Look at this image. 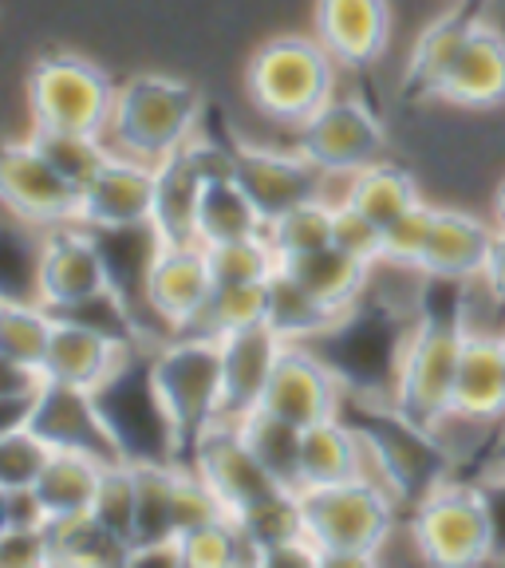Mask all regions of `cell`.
I'll list each match as a JSON object with an SVG mask.
<instances>
[{
	"mask_svg": "<svg viewBox=\"0 0 505 568\" xmlns=\"http://www.w3.org/2000/svg\"><path fill=\"white\" fill-rule=\"evenodd\" d=\"M471 339V281L423 276L418 284V324L403 359L395 403L426 430L443 435L454 407L462 347Z\"/></svg>",
	"mask_w": 505,
	"mask_h": 568,
	"instance_id": "6da1fadb",
	"label": "cell"
},
{
	"mask_svg": "<svg viewBox=\"0 0 505 568\" xmlns=\"http://www.w3.org/2000/svg\"><path fill=\"white\" fill-rule=\"evenodd\" d=\"M418 284H423V276H418ZM415 324L418 288L407 301H391V296H375L367 284L364 296L347 304L309 344L336 372L344 390L367 395V399H395Z\"/></svg>",
	"mask_w": 505,
	"mask_h": 568,
	"instance_id": "7a4b0ae2",
	"label": "cell"
},
{
	"mask_svg": "<svg viewBox=\"0 0 505 568\" xmlns=\"http://www.w3.org/2000/svg\"><path fill=\"white\" fill-rule=\"evenodd\" d=\"M336 415L364 443L367 462L403 509H415L431 489L454 478V454L443 435L418 426L395 399H367L344 390Z\"/></svg>",
	"mask_w": 505,
	"mask_h": 568,
	"instance_id": "3957f363",
	"label": "cell"
},
{
	"mask_svg": "<svg viewBox=\"0 0 505 568\" xmlns=\"http://www.w3.org/2000/svg\"><path fill=\"white\" fill-rule=\"evenodd\" d=\"M151 383L174 438V462L186 466L198 443L222 423V339L174 332L151 352Z\"/></svg>",
	"mask_w": 505,
	"mask_h": 568,
	"instance_id": "277c9868",
	"label": "cell"
},
{
	"mask_svg": "<svg viewBox=\"0 0 505 568\" xmlns=\"http://www.w3.org/2000/svg\"><path fill=\"white\" fill-rule=\"evenodd\" d=\"M400 501L380 478L336 481V486L301 489V525L320 549L324 565H367L380 557L383 541L395 529Z\"/></svg>",
	"mask_w": 505,
	"mask_h": 568,
	"instance_id": "5b68a950",
	"label": "cell"
},
{
	"mask_svg": "<svg viewBox=\"0 0 505 568\" xmlns=\"http://www.w3.org/2000/svg\"><path fill=\"white\" fill-rule=\"evenodd\" d=\"M202 123V95L198 88L170 75H131L119 83L115 106H111V123L103 131V142L111 151L127 159L151 162L159 166L186 142H194V131Z\"/></svg>",
	"mask_w": 505,
	"mask_h": 568,
	"instance_id": "8992f818",
	"label": "cell"
},
{
	"mask_svg": "<svg viewBox=\"0 0 505 568\" xmlns=\"http://www.w3.org/2000/svg\"><path fill=\"white\" fill-rule=\"evenodd\" d=\"M336 68L316 36H276L253 55L245 88L261 115L281 126H301L336 95Z\"/></svg>",
	"mask_w": 505,
	"mask_h": 568,
	"instance_id": "52a82bcc",
	"label": "cell"
},
{
	"mask_svg": "<svg viewBox=\"0 0 505 568\" xmlns=\"http://www.w3.org/2000/svg\"><path fill=\"white\" fill-rule=\"evenodd\" d=\"M119 83L83 55H40L28 71V111L40 131H75L103 139Z\"/></svg>",
	"mask_w": 505,
	"mask_h": 568,
	"instance_id": "ba28073f",
	"label": "cell"
},
{
	"mask_svg": "<svg viewBox=\"0 0 505 568\" xmlns=\"http://www.w3.org/2000/svg\"><path fill=\"white\" fill-rule=\"evenodd\" d=\"M210 139L225 151L230 174L238 178L241 190L253 197V205L261 210L265 225H273L276 217H284V213L296 210V205L324 197L320 190H324L329 174H324L320 166H312L301 151H269V146H253V142L241 139L225 119H213Z\"/></svg>",
	"mask_w": 505,
	"mask_h": 568,
	"instance_id": "9c48e42d",
	"label": "cell"
},
{
	"mask_svg": "<svg viewBox=\"0 0 505 568\" xmlns=\"http://www.w3.org/2000/svg\"><path fill=\"white\" fill-rule=\"evenodd\" d=\"M411 541L431 565H478L489 560V517L474 481L446 478L407 509Z\"/></svg>",
	"mask_w": 505,
	"mask_h": 568,
	"instance_id": "30bf717a",
	"label": "cell"
},
{
	"mask_svg": "<svg viewBox=\"0 0 505 568\" xmlns=\"http://www.w3.org/2000/svg\"><path fill=\"white\" fill-rule=\"evenodd\" d=\"M151 352L154 347H134L123 367L95 387L99 410L127 462H174L170 423L151 383Z\"/></svg>",
	"mask_w": 505,
	"mask_h": 568,
	"instance_id": "8fae6325",
	"label": "cell"
},
{
	"mask_svg": "<svg viewBox=\"0 0 505 568\" xmlns=\"http://www.w3.org/2000/svg\"><path fill=\"white\" fill-rule=\"evenodd\" d=\"M293 131H296V151L329 178L360 174L364 166L380 162L383 151H387L383 119L367 106V99H355V95L347 99L332 95L309 123L293 126Z\"/></svg>",
	"mask_w": 505,
	"mask_h": 568,
	"instance_id": "7c38bea8",
	"label": "cell"
},
{
	"mask_svg": "<svg viewBox=\"0 0 505 568\" xmlns=\"http://www.w3.org/2000/svg\"><path fill=\"white\" fill-rule=\"evenodd\" d=\"M0 197L9 205L12 217L24 225H55L80 222L83 186L71 182L52 159H48L32 139L9 142L0 154Z\"/></svg>",
	"mask_w": 505,
	"mask_h": 568,
	"instance_id": "4fadbf2b",
	"label": "cell"
},
{
	"mask_svg": "<svg viewBox=\"0 0 505 568\" xmlns=\"http://www.w3.org/2000/svg\"><path fill=\"white\" fill-rule=\"evenodd\" d=\"M103 293H111V268L99 237L80 222L55 225L36 257V301L52 312H71Z\"/></svg>",
	"mask_w": 505,
	"mask_h": 568,
	"instance_id": "5bb4252c",
	"label": "cell"
},
{
	"mask_svg": "<svg viewBox=\"0 0 505 568\" xmlns=\"http://www.w3.org/2000/svg\"><path fill=\"white\" fill-rule=\"evenodd\" d=\"M159 190H154L151 230L162 245H190L198 241V197L210 174L230 170V159L213 139H194L159 166Z\"/></svg>",
	"mask_w": 505,
	"mask_h": 568,
	"instance_id": "9a60e30c",
	"label": "cell"
},
{
	"mask_svg": "<svg viewBox=\"0 0 505 568\" xmlns=\"http://www.w3.org/2000/svg\"><path fill=\"white\" fill-rule=\"evenodd\" d=\"M186 466H198V470L210 478V486L222 494L225 509L233 517H249L265 509L269 501H276L281 494H293V489H284L273 474L265 470L257 462V454L249 450L245 435H241V426L233 423H218L210 435L198 443L194 458Z\"/></svg>",
	"mask_w": 505,
	"mask_h": 568,
	"instance_id": "2e32d148",
	"label": "cell"
},
{
	"mask_svg": "<svg viewBox=\"0 0 505 568\" xmlns=\"http://www.w3.org/2000/svg\"><path fill=\"white\" fill-rule=\"evenodd\" d=\"M154 190H159V170L151 162L111 151L103 166L83 182L80 225L95 233L142 230L154 217Z\"/></svg>",
	"mask_w": 505,
	"mask_h": 568,
	"instance_id": "e0dca14e",
	"label": "cell"
},
{
	"mask_svg": "<svg viewBox=\"0 0 505 568\" xmlns=\"http://www.w3.org/2000/svg\"><path fill=\"white\" fill-rule=\"evenodd\" d=\"M24 423L32 426L36 435H44L55 450L91 454V458L107 462V466L111 462H127L91 387H71V383L48 379Z\"/></svg>",
	"mask_w": 505,
	"mask_h": 568,
	"instance_id": "ac0fdd59",
	"label": "cell"
},
{
	"mask_svg": "<svg viewBox=\"0 0 505 568\" xmlns=\"http://www.w3.org/2000/svg\"><path fill=\"white\" fill-rule=\"evenodd\" d=\"M340 399H344V383L312 352V344H284L261 407L309 430V426L336 415Z\"/></svg>",
	"mask_w": 505,
	"mask_h": 568,
	"instance_id": "d6986e66",
	"label": "cell"
},
{
	"mask_svg": "<svg viewBox=\"0 0 505 568\" xmlns=\"http://www.w3.org/2000/svg\"><path fill=\"white\" fill-rule=\"evenodd\" d=\"M210 293L213 273L202 241H190V245H162L159 241L151 268H147V301H151L154 316L170 328V336L194 324Z\"/></svg>",
	"mask_w": 505,
	"mask_h": 568,
	"instance_id": "ffe728a7",
	"label": "cell"
},
{
	"mask_svg": "<svg viewBox=\"0 0 505 568\" xmlns=\"http://www.w3.org/2000/svg\"><path fill=\"white\" fill-rule=\"evenodd\" d=\"M489 0H458V9L438 17L435 24L418 36L415 52L400 75V99L403 103H426V99H443V88L451 80L454 63L462 48L471 40L474 28L486 20Z\"/></svg>",
	"mask_w": 505,
	"mask_h": 568,
	"instance_id": "44dd1931",
	"label": "cell"
},
{
	"mask_svg": "<svg viewBox=\"0 0 505 568\" xmlns=\"http://www.w3.org/2000/svg\"><path fill=\"white\" fill-rule=\"evenodd\" d=\"M281 347L284 339L265 320L222 336V423L238 426L261 407Z\"/></svg>",
	"mask_w": 505,
	"mask_h": 568,
	"instance_id": "7402d4cb",
	"label": "cell"
},
{
	"mask_svg": "<svg viewBox=\"0 0 505 568\" xmlns=\"http://www.w3.org/2000/svg\"><path fill=\"white\" fill-rule=\"evenodd\" d=\"M387 0H316V40L347 71H372L387 52Z\"/></svg>",
	"mask_w": 505,
	"mask_h": 568,
	"instance_id": "603a6c76",
	"label": "cell"
},
{
	"mask_svg": "<svg viewBox=\"0 0 505 568\" xmlns=\"http://www.w3.org/2000/svg\"><path fill=\"white\" fill-rule=\"evenodd\" d=\"M131 352L134 347L115 339L111 332L95 328V324H88L80 316H60L55 312V332L44 359V375L55 383L95 390L123 367V359Z\"/></svg>",
	"mask_w": 505,
	"mask_h": 568,
	"instance_id": "cb8c5ba5",
	"label": "cell"
},
{
	"mask_svg": "<svg viewBox=\"0 0 505 568\" xmlns=\"http://www.w3.org/2000/svg\"><path fill=\"white\" fill-rule=\"evenodd\" d=\"M451 418L494 426L505 418V339L474 332L462 347Z\"/></svg>",
	"mask_w": 505,
	"mask_h": 568,
	"instance_id": "d4e9b609",
	"label": "cell"
},
{
	"mask_svg": "<svg viewBox=\"0 0 505 568\" xmlns=\"http://www.w3.org/2000/svg\"><path fill=\"white\" fill-rule=\"evenodd\" d=\"M494 237L497 225L478 222L462 210H438L418 273L443 276V281H482L494 253Z\"/></svg>",
	"mask_w": 505,
	"mask_h": 568,
	"instance_id": "484cf974",
	"label": "cell"
},
{
	"mask_svg": "<svg viewBox=\"0 0 505 568\" xmlns=\"http://www.w3.org/2000/svg\"><path fill=\"white\" fill-rule=\"evenodd\" d=\"M446 103L458 106H497L505 103V32L482 20L462 48L451 80L443 88Z\"/></svg>",
	"mask_w": 505,
	"mask_h": 568,
	"instance_id": "4316f807",
	"label": "cell"
},
{
	"mask_svg": "<svg viewBox=\"0 0 505 568\" xmlns=\"http://www.w3.org/2000/svg\"><path fill=\"white\" fill-rule=\"evenodd\" d=\"M265 217L253 205V197L241 190V182L222 170V174H210L198 197V241L202 245H222V241H241V237H257L265 233Z\"/></svg>",
	"mask_w": 505,
	"mask_h": 568,
	"instance_id": "83f0119b",
	"label": "cell"
},
{
	"mask_svg": "<svg viewBox=\"0 0 505 568\" xmlns=\"http://www.w3.org/2000/svg\"><path fill=\"white\" fill-rule=\"evenodd\" d=\"M281 265L289 268L309 293H316L320 301L336 312H344L347 304L360 301L375 273L372 261L352 257V253H344L340 245H324V248H316V253H304V257L281 261Z\"/></svg>",
	"mask_w": 505,
	"mask_h": 568,
	"instance_id": "f1b7e54d",
	"label": "cell"
},
{
	"mask_svg": "<svg viewBox=\"0 0 505 568\" xmlns=\"http://www.w3.org/2000/svg\"><path fill=\"white\" fill-rule=\"evenodd\" d=\"M340 312L329 308L316 293H309L289 268H276L265 284V324L284 344H309L329 328Z\"/></svg>",
	"mask_w": 505,
	"mask_h": 568,
	"instance_id": "f546056e",
	"label": "cell"
},
{
	"mask_svg": "<svg viewBox=\"0 0 505 568\" xmlns=\"http://www.w3.org/2000/svg\"><path fill=\"white\" fill-rule=\"evenodd\" d=\"M241 435H245L249 450L257 454V462L281 481L284 489L301 494L304 489V426L289 423V418L273 415V410L257 407L249 418H241Z\"/></svg>",
	"mask_w": 505,
	"mask_h": 568,
	"instance_id": "4dcf8cb0",
	"label": "cell"
},
{
	"mask_svg": "<svg viewBox=\"0 0 505 568\" xmlns=\"http://www.w3.org/2000/svg\"><path fill=\"white\" fill-rule=\"evenodd\" d=\"M364 443L340 415L304 430V489L309 486H336L364 474Z\"/></svg>",
	"mask_w": 505,
	"mask_h": 568,
	"instance_id": "1f68e13d",
	"label": "cell"
},
{
	"mask_svg": "<svg viewBox=\"0 0 505 568\" xmlns=\"http://www.w3.org/2000/svg\"><path fill=\"white\" fill-rule=\"evenodd\" d=\"M103 466H107V462L91 458V454L55 450L52 462L44 466V474L36 478V494L44 497L48 517L91 514V501H95Z\"/></svg>",
	"mask_w": 505,
	"mask_h": 568,
	"instance_id": "d6a6232c",
	"label": "cell"
},
{
	"mask_svg": "<svg viewBox=\"0 0 505 568\" xmlns=\"http://www.w3.org/2000/svg\"><path fill=\"white\" fill-rule=\"evenodd\" d=\"M344 202L355 205L364 217H372L380 230H387L400 213H407L411 205L418 202V186L400 162L380 159V162H372V166L360 170V174H352Z\"/></svg>",
	"mask_w": 505,
	"mask_h": 568,
	"instance_id": "836d02e7",
	"label": "cell"
},
{
	"mask_svg": "<svg viewBox=\"0 0 505 568\" xmlns=\"http://www.w3.org/2000/svg\"><path fill=\"white\" fill-rule=\"evenodd\" d=\"M134 470V545L178 537L174 478L178 462H131Z\"/></svg>",
	"mask_w": 505,
	"mask_h": 568,
	"instance_id": "e575fe53",
	"label": "cell"
},
{
	"mask_svg": "<svg viewBox=\"0 0 505 568\" xmlns=\"http://www.w3.org/2000/svg\"><path fill=\"white\" fill-rule=\"evenodd\" d=\"M55 312L40 301H4L0 304V355L12 367L44 372L48 347H52Z\"/></svg>",
	"mask_w": 505,
	"mask_h": 568,
	"instance_id": "d590c367",
	"label": "cell"
},
{
	"mask_svg": "<svg viewBox=\"0 0 505 568\" xmlns=\"http://www.w3.org/2000/svg\"><path fill=\"white\" fill-rule=\"evenodd\" d=\"M205 257H210L213 288H241V284H265L269 276L281 268L269 233L257 237H241V241H222V245H205Z\"/></svg>",
	"mask_w": 505,
	"mask_h": 568,
	"instance_id": "8d00e7d4",
	"label": "cell"
},
{
	"mask_svg": "<svg viewBox=\"0 0 505 568\" xmlns=\"http://www.w3.org/2000/svg\"><path fill=\"white\" fill-rule=\"evenodd\" d=\"M269 284V281H265ZM265 284H241V288H213L205 308L194 316V324H186L182 332L190 336H210L222 339L249 324L265 320Z\"/></svg>",
	"mask_w": 505,
	"mask_h": 568,
	"instance_id": "74e56055",
	"label": "cell"
},
{
	"mask_svg": "<svg viewBox=\"0 0 505 568\" xmlns=\"http://www.w3.org/2000/svg\"><path fill=\"white\" fill-rule=\"evenodd\" d=\"M269 241H273L276 257H304V253H316V248L332 245L336 237V205H329L324 197L316 202H304L296 210H289L284 217H276L269 225Z\"/></svg>",
	"mask_w": 505,
	"mask_h": 568,
	"instance_id": "f35d334b",
	"label": "cell"
},
{
	"mask_svg": "<svg viewBox=\"0 0 505 568\" xmlns=\"http://www.w3.org/2000/svg\"><path fill=\"white\" fill-rule=\"evenodd\" d=\"M91 517L103 529H111L119 541L134 545V470L131 462H111L103 466L95 501H91Z\"/></svg>",
	"mask_w": 505,
	"mask_h": 568,
	"instance_id": "ab89813d",
	"label": "cell"
},
{
	"mask_svg": "<svg viewBox=\"0 0 505 568\" xmlns=\"http://www.w3.org/2000/svg\"><path fill=\"white\" fill-rule=\"evenodd\" d=\"M55 446L44 435H36L32 426H4L0 438V486H36V478L44 474L52 462Z\"/></svg>",
	"mask_w": 505,
	"mask_h": 568,
	"instance_id": "60d3db41",
	"label": "cell"
},
{
	"mask_svg": "<svg viewBox=\"0 0 505 568\" xmlns=\"http://www.w3.org/2000/svg\"><path fill=\"white\" fill-rule=\"evenodd\" d=\"M32 142L40 146V151L48 154V159L55 162V166L63 170V174L71 178V182H88L91 174H95L99 166H103V159L111 154V146H107L99 134H75V131H40L36 126L32 131Z\"/></svg>",
	"mask_w": 505,
	"mask_h": 568,
	"instance_id": "b9f144b4",
	"label": "cell"
},
{
	"mask_svg": "<svg viewBox=\"0 0 505 568\" xmlns=\"http://www.w3.org/2000/svg\"><path fill=\"white\" fill-rule=\"evenodd\" d=\"M435 205L415 202L407 213H400L395 222L383 230V261L380 265L391 268H411L418 273V261L426 253V241H431V230H435Z\"/></svg>",
	"mask_w": 505,
	"mask_h": 568,
	"instance_id": "7bdbcfd3",
	"label": "cell"
},
{
	"mask_svg": "<svg viewBox=\"0 0 505 568\" xmlns=\"http://www.w3.org/2000/svg\"><path fill=\"white\" fill-rule=\"evenodd\" d=\"M174 517H178V532L198 529V525H210L218 517H230L222 494L210 486L198 466H178L174 478Z\"/></svg>",
	"mask_w": 505,
	"mask_h": 568,
	"instance_id": "ee69618b",
	"label": "cell"
},
{
	"mask_svg": "<svg viewBox=\"0 0 505 568\" xmlns=\"http://www.w3.org/2000/svg\"><path fill=\"white\" fill-rule=\"evenodd\" d=\"M332 245H340L360 261H372V265L383 261V230L347 202L336 205V237H332Z\"/></svg>",
	"mask_w": 505,
	"mask_h": 568,
	"instance_id": "f6af8a7d",
	"label": "cell"
},
{
	"mask_svg": "<svg viewBox=\"0 0 505 568\" xmlns=\"http://www.w3.org/2000/svg\"><path fill=\"white\" fill-rule=\"evenodd\" d=\"M489 517V560H505V462H494L474 478Z\"/></svg>",
	"mask_w": 505,
	"mask_h": 568,
	"instance_id": "bcb514c9",
	"label": "cell"
},
{
	"mask_svg": "<svg viewBox=\"0 0 505 568\" xmlns=\"http://www.w3.org/2000/svg\"><path fill=\"white\" fill-rule=\"evenodd\" d=\"M48 521L52 517L36 486H0V529H44Z\"/></svg>",
	"mask_w": 505,
	"mask_h": 568,
	"instance_id": "7dc6e473",
	"label": "cell"
},
{
	"mask_svg": "<svg viewBox=\"0 0 505 568\" xmlns=\"http://www.w3.org/2000/svg\"><path fill=\"white\" fill-rule=\"evenodd\" d=\"M0 565L4 568L52 565L48 529H0Z\"/></svg>",
	"mask_w": 505,
	"mask_h": 568,
	"instance_id": "c3c4849f",
	"label": "cell"
},
{
	"mask_svg": "<svg viewBox=\"0 0 505 568\" xmlns=\"http://www.w3.org/2000/svg\"><path fill=\"white\" fill-rule=\"evenodd\" d=\"M482 288L505 308V230H497L494 237V253H489V265L482 273Z\"/></svg>",
	"mask_w": 505,
	"mask_h": 568,
	"instance_id": "681fc988",
	"label": "cell"
},
{
	"mask_svg": "<svg viewBox=\"0 0 505 568\" xmlns=\"http://www.w3.org/2000/svg\"><path fill=\"white\" fill-rule=\"evenodd\" d=\"M494 222H497V230H505V178H502V186H497V194H494Z\"/></svg>",
	"mask_w": 505,
	"mask_h": 568,
	"instance_id": "f907efd6",
	"label": "cell"
},
{
	"mask_svg": "<svg viewBox=\"0 0 505 568\" xmlns=\"http://www.w3.org/2000/svg\"><path fill=\"white\" fill-rule=\"evenodd\" d=\"M502 339H505V336H502Z\"/></svg>",
	"mask_w": 505,
	"mask_h": 568,
	"instance_id": "816d5d0a",
	"label": "cell"
}]
</instances>
